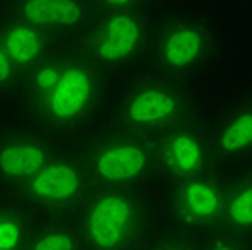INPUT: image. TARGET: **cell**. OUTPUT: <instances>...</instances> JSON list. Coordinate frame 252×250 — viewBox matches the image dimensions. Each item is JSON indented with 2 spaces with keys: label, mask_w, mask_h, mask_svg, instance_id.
Wrapping results in <instances>:
<instances>
[{
  "label": "cell",
  "mask_w": 252,
  "mask_h": 250,
  "mask_svg": "<svg viewBox=\"0 0 252 250\" xmlns=\"http://www.w3.org/2000/svg\"><path fill=\"white\" fill-rule=\"evenodd\" d=\"M140 250H198V242L159 229Z\"/></svg>",
  "instance_id": "cell-19"
},
{
  "label": "cell",
  "mask_w": 252,
  "mask_h": 250,
  "mask_svg": "<svg viewBox=\"0 0 252 250\" xmlns=\"http://www.w3.org/2000/svg\"><path fill=\"white\" fill-rule=\"evenodd\" d=\"M95 13L104 11H136V9H158L164 0H91Z\"/></svg>",
  "instance_id": "cell-20"
},
{
  "label": "cell",
  "mask_w": 252,
  "mask_h": 250,
  "mask_svg": "<svg viewBox=\"0 0 252 250\" xmlns=\"http://www.w3.org/2000/svg\"><path fill=\"white\" fill-rule=\"evenodd\" d=\"M228 56L231 37L216 11L192 2L159 7L147 67L205 89Z\"/></svg>",
  "instance_id": "cell-2"
},
{
  "label": "cell",
  "mask_w": 252,
  "mask_h": 250,
  "mask_svg": "<svg viewBox=\"0 0 252 250\" xmlns=\"http://www.w3.org/2000/svg\"><path fill=\"white\" fill-rule=\"evenodd\" d=\"M26 250H89L73 218H37Z\"/></svg>",
  "instance_id": "cell-16"
},
{
  "label": "cell",
  "mask_w": 252,
  "mask_h": 250,
  "mask_svg": "<svg viewBox=\"0 0 252 250\" xmlns=\"http://www.w3.org/2000/svg\"><path fill=\"white\" fill-rule=\"evenodd\" d=\"M22 82V71L13 65V61L7 56V52L0 45V106L11 101L13 104Z\"/></svg>",
  "instance_id": "cell-18"
},
{
  "label": "cell",
  "mask_w": 252,
  "mask_h": 250,
  "mask_svg": "<svg viewBox=\"0 0 252 250\" xmlns=\"http://www.w3.org/2000/svg\"><path fill=\"white\" fill-rule=\"evenodd\" d=\"M226 194V170L166 181L156 188L159 229L188 240H203L222 229Z\"/></svg>",
  "instance_id": "cell-7"
},
{
  "label": "cell",
  "mask_w": 252,
  "mask_h": 250,
  "mask_svg": "<svg viewBox=\"0 0 252 250\" xmlns=\"http://www.w3.org/2000/svg\"><path fill=\"white\" fill-rule=\"evenodd\" d=\"M0 45L24 76L65 43L50 37L41 28L0 11Z\"/></svg>",
  "instance_id": "cell-13"
},
{
  "label": "cell",
  "mask_w": 252,
  "mask_h": 250,
  "mask_svg": "<svg viewBox=\"0 0 252 250\" xmlns=\"http://www.w3.org/2000/svg\"><path fill=\"white\" fill-rule=\"evenodd\" d=\"M95 188H158L156 140L101 123L76 145Z\"/></svg>",
  "instance_id": "cell-6"
},
{
  "label": "cell",
  "mask_w": 252,
  "mask_h": 250,
  "mask_svg": "<svg viewBox=\"0 0 252 250\" xmlns=\"http://www.w3.org/2000/svg\"><path fill=\"white\" fill-rule=\"evenodd\" d=\"M153 140H156L159 184L196 177V175H205L220 168L207 132L205 115L177 125L170 132Z\"/></svg>",
  "instance_id": "cell-11"
},
{
  "label": "cell",
  "mask_w": 252,
  "mask_h": 250,
  "mask_svg": "<svg viewBox=\"0 0 252 250\" xmlns=\"http://www.w3.org/2000/svg\"><path fill=\"white\" fill-rule=\"evenodd\" d=\"M198 250H252V237L218 229L211 235L198 240Z\"/></svg>",
  "instance_id": "cell-17"
},
{
  "label": "cell",
  "mask_w": 252,
  "mask_h": 250,
  "mask_svg": "<svg viewBox=\"0 0 252 250\" xmlns=\"http://www.w3.org/2000/svg\"><path fill=\"white\" fill-rule=\"evenodd\" d=\"M73 220L89 250H140L159 231L156 188H95Z\"/></svg>",
  "instance_id": "cell-4"
},
{
  "label": "cell",
  "mask_w": 252,
  "mask_h": 250,
  "mask_svg": "<svg viewBox=\"0 0 252 250\" xmlns=\"http://www.w3.org/2000/svg\"><path fill=\"white\" fill-rule=\"evenodd\" d=\"M205 123L220 168L252 166V80L226 89L205 115Z\"/></svg>",
  "instance_id": "cell-9"
},
{
  "label": "cell",
  "mask_w": 252,
  "mask_h": 250,
  "mask_svg": "<svg viewBox=\"0 0 252 250\" xmlns=\"http://www.w3.org/2000/svg\"><path fill=\"white\" fill-rule=\"evenodd\" d=\"M37 216L18 198L0 194V250H26Z\"/></svg>",
  "instance_id": "cell-15"
},
{
  "label": "cell",
  "mask_w": 252,
  "mask_h": 250,
  "mask_svg": "<svg viewBox=\"0 0 252 250\" xmlns=\"http://www.w3.org/2000/svg\"><path fill=\"white\" fill-rule=\"evenodd\" d=\"M67 145L22 119L7 121L0 132V194L15 196Z\"/></svg>",
  "instance_id": "cell-10"
},
{
  "label": "cell",
  "mask_w": 252,
  "mask_h": 250,
  "mask_svg": "<svg viewBox=\"0 0 252 250\" xmlns=\"http://www.w3.org/2000/svg\"><path fill=\"white\" fill-rule=\"evenodd\" d=\"M4 123H7V119L2 117V112H0V132H2V127H4Z\"/></svg>",
  "instance_id": "cell-21"
},
{
  "label": "cell",
  "mask_w": 252,
  "mask_h": 250,
  "mask_svg": "<svg viewBox=\"0 0 252 250\" xmlns=\"http://www.w3.org/2000/svg\"><path fill=\"white\" fill-rule=\"evenodd\" d=\"M0 11L41 28L63 43H73L95 18L91 0H0Z\"/></svg>",
  "instance_id": "cell-12"
},
{
  "label": "cell",
  "mask_w": 252,
  "mask_h": 250,
  "mask_svg": "<svg viewBox=\"0 0 252 250\" xmlns=\"http://www.w3.org/2000/svg\"><path fill=\"white\" fill-rule=\"evenodd\" d=\"M200 115H205L203 89L142 67L114 82L104 123L158 138Z\"/></svg>",
  "instance_id": "cell-3"
},
{
  "label": "cell",
  "mask_w": 252,
  "mask_h": 250,
  "mask_svg": "<svg viewBox=\"0 0 252 250\" xmlns=\"http://www.w3.org/2000/svg\"><path fill=\"white\" fill-rule=\"evenodd\" d=\"M158 9L95 13L73 48L112 82L149 65Z\"/></svg>",
  "instance_id": "cell-5"
},
{
  "label": "cell",
  "mask_w": 252,
  "mask_h": 250,
  "mask_svg": "<svg viewBox=\"0 0 252 250\" xmlns=\"http://www.w3.org/2000/svg\"><path fill=\"white\" fill-rule=\"evenodd\" d=\"M112 89L110 78L65 43L22 76L13 104L18 119L78 145L104 123Z\"/></svg>",
  "instance_id": "cell-1"
},
{
  "label": "cell",
  "mask_w": 252,
  "mask_h": 250,
  "mask_svg": "<svg viewBox=\"0 0 252 250\" xmlns=\"http://www.w3.org/2000/svg\"><path fill=\"white\" fill-rule=\"evenodd\" d=\"M222 229L252 237V166L226 170Z\"/></svg>",
  "instance_id": "cell-14"
},
{
  "label": "cell",
  "mask_w": 252,
  "mask_h": 250,
  "mask_svg": "<svg viewBox=\"0 0 252 250\" xmlns=\"http://www.w3.org/2000/svg\"><path fill=\"white\" fill-rule=\"evenodd\" d=\"M95 186L76 145H67L13 198L37 218H73Z\"/></svg>",
  "instance_id": "cell-8"
}]
</instances>
